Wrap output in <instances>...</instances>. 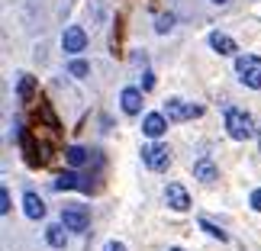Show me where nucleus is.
<instances>
[{
  "label": "nucleus",
  "instance_id": "obj_1",
  "mask_svg": "<svg viewBox=\"0 0 261 251\" xmlns=\"http://www.w3.org/2000/svg\"><path fill=\"white\" fill-rule=\"evenodd\" d=\"M226 132L236 138V142H245V138L255 135V119L245 113V109H226Z\"/></svg>",
  "mask_w": 261,
  "mask_h": 251
},
{
  "label": "nucleus",
  "instance_id": "obj_2",
  "mask_svg": "<svg viewBox=\"0 0 261 251\" xmlns=\"http://www.w3.org/2000/svg\"><path fill=\"white\" fill-rule=\"evenodd\" d=\"M236 74L245 87L261 90V58L258 55H239L236 58Z\"/></svg>",
  "mask_w": 261,
  "mask_h": 251
},
{
  "label": "nucleus",
  "instance_id": "obj_3",
  "mask_svg": "<svg viewBox=\"0 0 261 251\" xmlns=\"http://www.w3.org/2000/svg\"><path fill=\"white\" fill-rule=\"evenodd\" d=\"M62 226L71 232H87L90 226V209L84 203H65L62 206Z\"/></svg>",
  "mask_w": 261,
  "mask_h": 251
},
{
  "label": "nucleus",
  "instance_id": "obj_4",
  "mask_svg": "<svg viewBox=\"0 0 261 251\" xmlns=\"http://www.w3.org/2000/svg\"><path fill=\"white\" fill-rule=\"evenodd\" d=\"M142 161H145V168L148 171H168L171 168V152H168V145H162V142H152V145H142Z\"/></svg>",
  "mask_w": 261,
  "mask_h": 251
},
{
  "label": "nucleus",
  "instance_id": "obj_5",
  "mask_svg": "<svg viewBox=\"0 0 261 251\" xmlns=\"http://www.w3.org/2000/svg\"><path fill=\"white\" fill-rule=\"evenodd\" d=\"M162 113L171 119V123H184V119H197L200 113H203V106H200V103H184V100L171 97V100H165Z\"/></svg>",
  "mask_w": 261,
  "mask_h": 251
},
{
  "label": "nucleus",
  "instance_id": "obj_6",
  "mask_svg": "<svg viewBox=\"0 0 261 251\" xmlns=\"http://www.w3.org/2000/svg\"><path fill=\"white\" fill-rule=\"evenodd\" d=\"M62 48L68 55H81L84 48H87V33L81 26H68L65 29V36H62Z\"/></svg>",
  "mask_w": 261,
  "mask_h": 251
},
{
  "label": "nucleus",
  "instance_id": "obj_7",
  "mask_svg": "<svg viewBox=\"0 0 261 251\" xmlns=\"http://www.w3.org/2000/svg\"><path fill=\"white\" fill-rule=\"evenodd\" d=\"M142 87H126L123 94H119V106H123V113L129 116H136V113H142Z\"/></svg>",
  "mask_w": 261,
  "mask_h": 251
},
{
  "label": "nucleus",
  "instance_id": "obj_8",
  "mask_svg": "<svg viewBox=\"0 0 261 251\" xmlns=\"http://www.w3.org/2000/svg\"><path fill=\"white\" fill-rule=\"evenodd\" d=\"M165 203L171 209H177V213H184V209H190V197L180 184H168L165 187Z\"/></svg>",
  "mask_w": 261,
  "mask_h": 251
},
{
  "label": "nucleus",
  "instance_id": "obj_9",
  "mask_svg": "<svg viewBox=\"0 0 261 251\" xmlns=\"http://www.w3.org/2000/svg\"><path fill=\"white\" fill-rule=\"evenodd\" d=\"M168 123H171V119H168L165 113H148V116L142 119V132H145L148 138H162L165 129H168Z\"/></svg>",
  "mask_w": 261,
  "mask_h": 251
},
{
  "label": "nucleus",
  "instance_id": "obj_10",
  "mask_svg": "<svg viewBox=\"0 0 261 251\" xmlns=\"http://www.w3.org/2000/svg\"><path fill=\"white\" fill-rule=\"evenodd\" d=\"M55 190H90V180H84L77 171H65V174L55 177Z\"/></svg>",
  "mask_w": 261,
  "mask_h": 251
},
{
  "label": "nucleus",
  "instance_id": "obj_11",
  "mask_svg": "<svg viewBox=\"0 0 261 251\" xmlns=\"http://www.w3.org/2000/svg\"><path fill=\"white\" fill-rule=\"evenodd\" d=\"M210 48L213 52H219V55H236V39H229L226 33H210Z\"/></svg>",
  "mask_w": 261,
  "mask_h": 251
},
{
  "label": "nucleus",
  "instance_id": "obj_12",
  "mask_svg": "<svg viewBox=\"0 0 261 251\" xmlns=\"http://www.w3.org/2000/svg\"><path fill=\"white\" fill-rule=\"evenodd\" d=\"M194 177L200 180V184H213V180L219 177V171H216V164L210 161V158H200V161L194 164Z\"/></svg>",
  "mask_w": 261,
  "mask_h": 251
},
{
  "label": "nucleus",
  "instance_id": "obj_13",
  "mask_svg": "<svg viewBox=\"0 0 261 251\" xmlns=\"http://www.w3.org/2000/svg\"><path fill=\"white\" fill-rule=\"evenodd\" d=\"M23 209H26L29 219H42V216H45V203L39 200V193H33V190L23 197Z\"/></svg>",
  "mask_w": 261,
  "mask_h": 251
},
{
  "label": "nucleus",
  "instance_id": "obj_14",
  "mask_svg": "<svg viewBox=\"0 0 261 251\" xmlns=\"http://www.w3.org/2000/svg\"><path fill=\"white\" fill-rule=\"evenodd\" d=\"M65 161L71 168H84V164H90V152L81 148V145H68L65 148Z\"/></svg>",
  "mask_w": 261,
  "mask_h": 251
},
{
  "label": "nucleus",
  "instance_id": "obj_15",
  "mask_svg": "<svg viewBox=\"0 0 261 251\" xmlns=\"http://www.w3.org/2000/svg\"><path fill=\"white\" fill-rule=\"evenodd\" d=\"M16 97L23 100V103H29V100L36 97V77H33V74H19V81H16Z\"/></svg>",
  "mask_w": 261,
  "mask_h": 251
},
{
  "label": "nucleus",
  "instance_id": "obj_16",
  "mask_svg": "<svg viewBox=\"0 0 261 251\" xmlns=\"http://www.w3.org/2000/svg\"><path fill=\"white\" fill-rule=\"evenodd\" d=\"M45 242L52 245V248H65V242H68L65 226H48V229H45Z\"/></svg>",
  "mask_w": 261,
  "mask_h": 251
},
{
  "label": "nucleus",
  "instance_id": "obj_17",
  "mask_svg": "<svg viewBox=\"0 0 261 251\" xmlns=\"http://www.w3.org/2000/svg\"><path fill=\"white\" fill-rule=\"evenodd\" d=\"M171 29H174V16L171 13H158L155 16V33L165 36V33H171Z\"/></svg>",
  "mask_w": 261,
  "mask_h": 251
},
{
  "label": "nucleus",
  "instance_id": "obj_18",
  "mask_svg": "<svg viewBox=\"0 0 261 251\" xmlns=\"http://www.w3.org/2000/svg\"><path fill=\"white\" fill-rule=\"evenodd\" d=\"M200 229H203V232L206 235H213V238H219V242H226V232H223V229H219V226H213V222H210V219H200Z\"/></svg>",
  "mask_w": 261,
  "mask_h": 251
},
{
  "label": "nucleus",
  "instance_id": "obj_19",
  "mask_svg": "<svg viewBox=\"0 0 261 251\" xmlns=\"http://www.w3.org/2000/svg\"><path fill=\"white\" fill-rule=\"evenodd\" d=\"M87 71H90V65H87V62H81V58L68 65V74H74V77H87Z\"/></svg>",
  "mask_w": 261,
  "mask_h": 251
},
{
  "label": "nucleus",
  "instance_id": "obj_20",
  "mask_svg": "<svg viewBox=\"0 0 261 251\" xmlns=\"http://www.w3.org/2000/svg\"><path fill=\"white\" fill-rule=\"evenodd\" d=\"M0 213H4V216L10 213V190L7 187H0Z\"/></svg>",
  "mask_w": 261,
  "mask_h": 251
},
{
  "label": "nucleus",
  "instance_id": "obj_21",
  "mask_svg": "<svg viewBox=\"0 0 261 251\" xmlns=\"http://www.w3.org/2000/svg\"><path fill=\"white\" fill-rule=\"evenodd\" d=\"M248 203H252V209H255V213H261V187H258V190H252Z\"/></svg>",
  "mask_w": 261,
  "mask_h": 251
},
{
  "label": "nucleus",
  "instance_id": "obj_22",
  "mask_svg": "<svg viewBox=\"0 0 261 251\" xmlns=\"http://www.w3.org/2000/svg\"><path fill=\"white\" fill-rule=\"evenodd\" d=\"M103 251H126V245H123V242H107Z\"/></svg>",
  "mask_w": 261,
  "mask_h": 251
},
{
  "label": "nucleus",
  "instance_id": "obj_23",
  "mask_svg": "<svg viewBox=\"0 0 261 251\" xmlns=\"http://www.w3.org/2000/svg\"><path fill=\"white\" fill-rule=\"evenodd\" d=\"M152 87H155V77L145 71V77H142V90H152Z\"/></svg>",
  "mask_w": 261,
  "mask_h": 251
},
{
  "label": "nucleus",
  "instance_id": "obj_24",
  "mask_svg": "<svg viewBox=\"0 0 261 251\" xmlns=\"http://www.w3.org/2000/svg\"><path fill=\"white\" fill-rule=\"evenodd\" d=\"M210 4H219V7H223V4H229V0H210Z\"/></svg>",
  "mask_w": 261,
  "mask_h": 251
},
{
  "label": "nucleus",
  "instance_id": "obj_25",
  "mask_svg": "<svg viewBox=\"0 0 261 251\" xmlns=\"http://www.w3.org/2000/svg\"><path fill=\"white\" fill-rule=\"evenodd\" d=\"M258 152H261V132H258Z\"/></svg>",
  "mask_w": 261,
  "mask_h": 251
},
{
  "label": "nucleus",
  "instance_id": "obj_26",
  "mask_svg": "<svg viewBox=\"0 0 261 251\" xmlns=\"http://www.w3.org/2000/svg\"><path fill=\"white\" fill-rule=\"evenodd\" d=\"M168 251H184V248H168Z\"/></svg>",
  "mask_w": 261,
  "mask_h": 251
}]
</instances>
